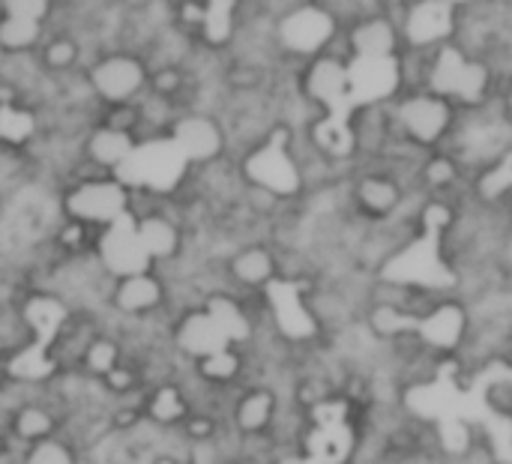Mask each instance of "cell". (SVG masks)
<instances>
[{
  "mask_svg": "<svg viewBox=\"0 0 512 464\" xmlns=\"http://www.w3.org/2000/svg\"><path fill=\"white\" fill-rule=\"evenodd\" d=\"M456 117H459V105L432 90L399 93L390 102L393 138L420 153L441 150L453 135Z\"/></svg>",
  "mask_w": 512,
  "mask_h": 464,
  "instance_id": "cell-1",
  "label": "cell"
},
{
  "mask_svg": "<svg viewBox=\"0 0 512 464\" xmlns=\"http://www.w3.org/2000/svg\"><path fill=\"white\" fill-rule=\"evenodd\" d=\"M342 21L330 6H294L276 24V39L285 51L300 57H321L336 42Z\"/></svg>",
  "mask_w": 512,
  "mask_h": 464,
  "instance_id": "cell-2",
  "label": "cell"
},
{
  "mask_svg": "<svg viewBox=\"0 0 512 464\" xmlns=\"http://www.w3.org/2000/svg\"><path fill=\"white\" fill-rule=\"evenodd\" d=\"M186 159L183 153L174 147V141H147L141 147H135V153L129 156V162L117 171V183L123 186H147V189H174L177 180L186 171Z\"/></svg>",
  "mask_w": 512,
  "mask_h": 464,
  "instance_id": "cell-3",
  "label": "cell"
},
{
  "mask_svg": "<svg viewBox=\"0 0 512 464\" xmlns=\"http://www.w3.org/2000/svg\"><path fill=\"white\" fill-rule=\"evenodd\" d=\"M459 6L453 3H402L399 27L405 48L414 51H435L456 36Z\"/></svg>",
  "mask_w": 512,
  "mask_h": 464,
  "instance_id": "cell-4",
  "label": "cell"
},
{
  "mask_svg": "<svg viewBox=\"0 0 512 464\" xmlns=\"http://www.w3.org/2000/svg\"><path fill=\"white\" fill-rule=\"evenodd\" d=\"M135 222L129 213L117 222H111L108 228H102L99 234V243H96V252H99V261L102 267L117 276V279H129V276H144L150 273V255L144 252L141 240H138V231H135Z\"/></svg>",
  "mask_w": 512,
  "mask_h": 464,
  "instance_id": "cell-5",
  "label": "cell"
},
{
  "mask_svg": "<svg viewBox=\"0 0 512 464\" xmlns=\"http://www.w3.org/2000/svg\"><path fill=\"white\" fill-rule=\"evenodd\" d=\"M66 213L75 222L87 225H111L129 213V192L117 180H90L75 186L66 195Z\"/></svg>",
  "mask_w": 512,
  "mask_h": 464,
  "instance_id": "cell-6",
  "label": "cell"
},
{
  "mask_svg": "<svg viewBox=\"0 0 512 464\" xmlns=\"http://www.w3.org/2000/svg\"><path fill=\"white\" fill-rule=\"evenodd\" d=\"M246 177L270 198H291L303 189V171L279 141L258 147L246 159Z\"/></svg>",
  "mask_w": 512,
  "mask_h": 464,
  "instance_id": "cell-7",
  "label": "cell"
},
{
  "mask_svg": "<svg viewBox=\"0 0 512 464\" xmlns=\"http://www.w3.org/2000/svg\"><path fill=\"white\" fill-rule=\"evenodd\" d=\"M405 192H408V186L396 174H390L384 168H372L354 180L351 201H354L357 213H363L372 225H381V222H393L399 216Z\"/></svg>",
  "mask_w": 512,
  "mask_h": 464,
  "instance_id": "cell-8",
  "label": "cell"
},
{
  "mask_svg": "<svg viewBox=\"0 0 512 464\" xmlns=\"http://www.w3.org/2000/svg\"><path fill=\"white\" fill-rule=\"evenodd\" d=\"M147 81V69L138 57L132 54H111L102 57L93 69H90V87L105 99V102H129L132 96L141 93Z\"/></svg>",
  "mask_w": 512,
  "mask_h": 464,
  "instance_id": "cell-9",
  "label": "cell"
},
{
  "mask_svg": "<svg viewBox=\"0 0 512 464\" xmlns=\"http://www.w3.org/2000/svg\"><path fill=\"white\" fill-rule=\"evenodd\" d=\"M303 90L315 105L336 108L342 99L351 96V60L330 51L309 60L303 75Z\"/></svg>",
  "mask_w": 512,
  "mask_h": 464,
  "instance_id": "cell-10",
  "label": "cell"
},
{
  "mask_svg": "<svg viewBox=\"0 0 512 464\" xmlns=\"http://www.w3.org/2000/svg\"><path fill=\"white\" fill-rule=\"evenodd\" d=\"M171 132H174L171 141L183 153L186 162H210L222 153V144H225L219 123L204 114H189L177 120Z\"/></svg>",
  "mask_w": 512,
  "mask_h": 464,
  "instance_id": "cell-11",
  "label": "cell"
},
{
  "mask_svg": "<svg viewBox=\"0 0 512 464\" xmlns=\"http://www.w3.org/2000/svg\"><path fill=\"white\" fill-rule=\"evenodd\" d=\"M177 345H180V351L186 354V357H192V360H207V357H213V354H219V351H225V348H231V342L222 336V330L213 324V318L201 309V312H192V315H186L183 321H180V327H177Z\"/></svg>",
  "mask_w": 512,
  "mask_h": 464,
  "instance_id": "cell-12",
  "label": "cell"
},
{
  "mask_svg": "<svg viewBox=\"0 0 512 464\" xmlns=\"http://www.w3.org/2000/svg\"><path fill=\"white\" fill-rule=\"evenodd\" d=\"M135 138L129 129L123 126H102L90 135L87 141V156L90 162H96L99 168H108V171H120L129 156L135 153Z\"/></svg>",
  "mask_w": 512,
  "mask_h": 464,
  "instance_id": "cell-13",
  "label": "cell"
},
{
  "mask_svg": "<svg viewBox=\"0 0 512 464\" xmlns=\"http://www.w3.org/2000/svg\"><path fill=\"white\" fill-rule=\"evenodd\" d=\"M462 177H465V171H462L459 159L453 153H447L444 147L426 153L417 168V186L429 195H444V192L459 189Z\"/></svg>",
  "mask_w": 512,
  "mask_h": 464,
  "instance_id": "cell-14",
  "label": "cell"
},
{
  "mask_svg": "<svg viewBox=\"0 0 512 464\" xmlns=\"http://www.w3.org/2000/svg\"><path fill=\"white\" fill-rule=\"evenodd\" d=\"M162 303V282L150 273L144 276H129L117 282L114 291V306L126 315H144L153 312Z\"/></svg>",
  "mask_w": 512,
  "mask_h": 464,
  "instance_id": "cell-15",
  "label": "cell"
},
{
  "mask_svg": "<svg viewBox=\"0 0 512 464\" xmlns=\"http://www.w3.org/2000/svg\"><path fill=\"white\" fill-rule=\"evenodd\" d=\"M276 258L264 246H246L231 258V276L246 288H270L276 279Z\"/></svg>",
  "mask_w": 512,
  "mask_h": 464,
  "instance_id": "cell-16",
  "label": "cell"
},
{
  "mask_svg": "<svg viewBox=\"0 0 512 464\" xmlns=\"http://www.w3.org/2000/svg\"><path fill=\"white\" fill-rule=\"evenodd\" d=\"M135 231H138V240H141L144 252L150 255V261L174 258L180 249V231L165 216H144L135 222Z\"/></svg>",
  "mask_w": 512,
  "mask_h": 464,
  "instance_id": "cell-17",
  "label": "cell"
},
{
  "mask_svg": "<svg viewBox=\"0 0 512 464\" xmlns=\"http://www.w3.org/2000/svg\"><path fill=\"white\" fill-rule=\"evenodd\" d=\"M204 312L213 318V324L222 330V336L231 342V345H240V342H249L252 339V321L249 315L240 309L237 300L225 297V294H213L204 306Z\"/></svg>",
  "mask_w": 512,
  "mask_h": 464,
  "instance_id": "cell-18",
  "label": "cell"
},
{
  "mask_svg": "<svg viewBox=\"0 0 512 464\" xmlns=\"http://www.w3.org/2000/svg\"><path fill=\"white\" fill-rule=\"evenodd\" d=\"M273 417H276V393H273V390H264V387L249 390V393L240 399L237 411H234V423H237V429L246 432V435L264 432V429L273 423Z\"/></svg>",
  "mask_w": 512,
  "mask_h": 464,
  "instance_id": "cell-19",
  "label": "cell"
},
{
  "mask_svg": "<svg viewBox=\"0 0 512 464\" xmlns=\"http://www.w3.org/2000/svg\"><path fill=\"white\" fill-rule=\"evenodd\" d=\"M51 429H54V417L39 408V405H21L12 417V432L18 441H27L30 447L39 444V441H48L51 438Z\"/></svg>",
  "mask_w": 512,
  "mask_h": 464,
  "instance_id": "cell-20",
  "label": "cell"
},
{
  "mask_svg": "<svg viewBox=\"0 0 512 464\" xmlns=\"http://www.w3.org/2000/svg\"><path fill=\"white\" fill-rule=\"evenodd\" d=\"M39 36H42L39 21L12 18V15L0 18V48H6V51H27L39 42Z\"/></svg>",
  "mask_w": 512,
  "mask_h": 464,
  "instance_id": "cell-21",
  "label": "cell"
},
{
  "mask_svg": "<svg viewBox=\"0 0 512 464\" xmlns=\"http://www.w3.org/2000/svg\"><path fill=\"white\" fill-rule=\"evenodd\" d=\"M36 132V120L30 111L15 108V105H3L0 108V141L9 144H21Z\"/></svg>",
  "mask_w": 512,
  "mask_h": 464,
  "instance_id": "cell-22",
  "label": "cell"
},
{
  "mask_svg": "<svg viewBox=\"0 0 512 464\" xmlns=\"http://www.w3.org/2000/svg\"><path fill=\"white\" fill-rule=\"evenodd\" d=\"M231 9H234L231 3H207V6H204V21H201V27H204V36H207L213 45L228 42V36H231V30H234V12H231Z\"/></svg>",
  "mask_w": 512,
  "mask_h": 464,
  "instance_id": "cell-23",
  "label": "cell"
},
{
  "mask_svg": "<svg viewBox=\"0 0 512 464\" xmlns=\"http://www.w3.org/2000/svg\"><path fill=\"white\" fill-rule=\"evenodd\" d=\"M120 363V351L111 339H93L84 351V366L87 372L99 375V378H108Z\"/></svg>",
  "mask_w": 512,
  "mask_h": 464,
  "instance_id": "cell-24",
  "label": "cell"
},
{
  "mask_svg": "<svg viewBox=\"0 0 512 464\" xmlns=\"http://www.w3.org/2000/svg\"><path fill=\"white\" fill-rule=\"evenodd\" d=\"M198 369H201V375H204L207 381L225 384V381L237 378V372H240V354H237L234 348H225V351H219V354L201 360Z\"/></svg>",
  "mask_w": 512,
  "mask_h": 464,
  "instance_id": "cell-25",
  "label": "cell"
},
{
  "mask_svg": "<svg viewBox=\"0 0 512 464\" xmlns=\"http://www.w3.org/2000/svg\"><path fill=\"white\" fill-rule=\"evenodd\" d=\"M186 414V402L180 396V390L174 387H162L153 393V402H150V417L156 423H177L180 417Z\"/></svg>",
  "mask_w": 512,
  "mask_h": 464,
  "instance_id": "cell-26",
  "label": "cell"
},
{
  "mask_svg": "<svg viewBox=\"0 0 512 464\" xmlns=\"http://www.w3.org/2000/svg\"><path fill=\"white\" fill-rule=\"evenodd\" d=\"M24 464H75V456L66 444L48 438V441H39L27 450Z\"/></svg>",
  "mask_w": 512,
  "mask_h": 464,
  "instance_id": "cell-27",
  "label": "cell"
},
{
  "mask_svg": "<svg viewBox=\"0 0 512 464\" xmlns=\"http://www.w3.org/2000/svg\"><path fill=\"white\" fill-rule=\"evenodd\" d=\"M75 57H78V45L72 39H63V36L48 42V48H45V63L51 69H66L75 63Z\"/></svg>",
  "mask_w": 512,
  "mask_h": 464,
  "instance_id": "cell-28",
  "label": "cell"
},
{
  "mask_svg": "<svg viewBox=\"0 0 512 464\" xmlns=\"http://www.w3.org/2000/svg\"><path fill=\"white\" fill-rule=\"evenodd\" d=\"M48 3L45 0H6L3 3V15H12V18H27V21H39L48 15Z\"/></svg>",
  "mask_w": 512,
  "mask_h": 464,
  "instance_id": "cell-29",
  "label": "cell"
},
{
  "mask_svg": "<svg viewBox=\"0 0 512 464\" xmlns=\"http://www.w3.org/2000/svg\"><path fill=\"white\" fill-rule=\"evenodd\" d=\"M486 405L492 408V414L498 417H512V381H495L486 390Z\"/></svg>",
  "mask_w": 512,
  "mask_h": 464,
  "instance_id": "cell-30",
  "label": "cell"
},
{
  "mask_svg": "<svg viewBox=\"0 0 512 464\" xmlns=\"http://www.w3.org/2000/svg\"><path fill=\"white\" fill-rule=\"evenodd\" d=\"M177 87H180V75H177L174 69L156 75V90H159V93H174Z\"/></svg>",
  "mask_w": 512,
  "mask_h": 464,
  "instance_id": "cell-31",
  "label": "cell"
},
{
  "mask_svg": "<svg viewBox=\"0 0 512 464\" xmlns=\"http://www.w3.org/2000/svg\"><path fill=\"white\" fill-rule=\"evenodd\" d=\"M105 381H108V387H114V390H126V387L132 384V375H129V369H120V366H117Z\"/></svg>",
  "mask_w": 512,
  "mask_h": 464,
  "instance_id": "cell-32",
  "label": "cell"
},
{
  "mask_svg": "<svg viewBox=\"0 0 512 464\" xmlns=\"http://www.w3.org/2000/svg\"><path fill=\"white\" fill-rule=\"evenodd\" d=\"M279 464H318L312 456H285Z\"/></svg>",
  "mask_w": 512,
  "mask_h": 464,
  "instance_id": "cell-33",
  "label": "cell"
},
{
  "mask_svg": "<svg viewBox=\"0 0 512 464\" xmlns=\"http://www.w3.org/2000/svg\"><path fill=\"white\" fill-rule=\"evenodd\" d=\"M156 464H177V462H174V459H159Z\"/></svg>",
  "mask_w": 512,
  "mask_h": 464,
  "instance_id": "cell-34",
  "label": "cell"
}]
</instances>
